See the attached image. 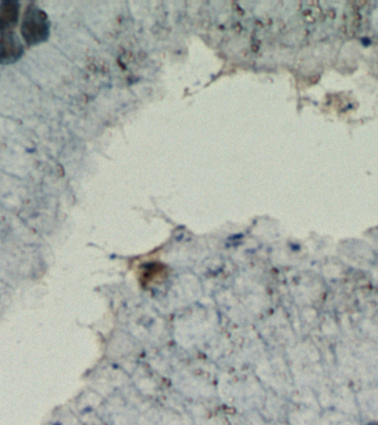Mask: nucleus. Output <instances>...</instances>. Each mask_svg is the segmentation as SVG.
I'll list each match as a JSON object with an SVG mask.
<instances>
[{"label":"nucleus","instance_id":"20e7f679","mask_svg":"<svg viewBox=\"0 0 378 425\" xmlns=\"http://www.w3.org/2000/svg\"><path fill=\"white\" fill-rule=\"evenodd\" d=\"M367 425H378V422H370Z\"/></svg>","mask_w":378,"mask_h":425},{"label":"nucleus","instance_id":"7ed1b4c3","mask_svg":"<svg viewBox=\"0 0 378 425\" xmlns=\"http://www.w3.org/2000/svg\"><path fill=\"white\" fill-rule=\"evenodd\" d=\"M20 4L15 0H5L0 3V34L13 32L18 24Z\"/></svg>","mask_w":378,"mask_h":425},{"label":"nucleus","instance_id":"f257e3e1","mask_svg":"<svg viewBox=\"0 0 378 425\" xmlns=\"http://www.w3.org/2000/svg\"><path fill=\"white\" fill-rule=\"evenodd\" d=\"M21 34L29 47L40 45L49 39V17L34 4H30L25 11L21 24Z\"/></svg>","mask_w":378,"mask_h":425},{"label":"nucleus","instance_id":"f03ea898","mask_svg":"<svg viewBox=\"0 0 378 425\" xmlns=\"http://www.w3.org/2000/svg\"><path fill=\"white\" fill-rule=\"evenodd\" d=\"M25 47L16 32L0 34V65L7 66L20 60Z\"/></svg>","mask_w":378,"mask_h":425}]
</instances>
